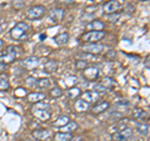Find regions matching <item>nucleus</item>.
I'll return each mask as SVG.
<instances>
[{"label": "nucleus", "mask_w": 150, "mask_h": 141, "mask_svg": "<svg viewBox=\"0 0 150 141\" xmlns=\"http://www.w3.org/2000/svg\"><path fill=\"white\" fill-rule=\"evenodd\" d=\"M69 41V34L68 32H63L55 37V43L58 45H65Z\"/></svg>", "instance_id": "26"}, {"label": "nucleus", "mask_w": 150, "mask_h": 141, "mask_svg": "<svg viewBox=\"0 0 150 141\" xmlns=\"http://www.w3.org/2000/svg\"><path fill=\"white\" fill-rule=\"evenodd\" d=\"M28 29H29V25H28L25 21H20V23H18V24L11 29L10 35H11L13 39H16V40L24 39V37H26Z\"/></svg>", "instance_id": "2"}, {"label": "nucleus", "mask_w": 150, "mask_h": 141, "mask_svg": "<svg viewBox=\"0 0 150 141\" xmlns=\"http://www.w3.org/2000/svg\"><path fill=\"white\" fill-rule=\"evenodd\" d=\"M146 1H148V0H146Z\"/></svg>", "instance_id": "41"}, {"label": "nucleus", "mask_w": 150, "mask_h": 141, "mask_svg": "<svg viewBox=\"0 0 150 141\" xmlns=\"http://www.w3.org/2000/svg\"><path fill=\"white\" fill-rule=\"evenodd\" d=\"M62 1H64V3H65V0H62ZM71 1H73V0H70V3H71Z\"/></svg>", "instance_id": "40"}, {"label": "nucleus", "mask_w": 150, "mask_h": 141, "mask_svg": "<svg viewBox=\"0 0 150 141\" xmlns=\"http://www.w3.org/2000/svg\"><path fill=\"white\" fill-rule=\"evenodd\" d=\"M148 116V112L143 109H135L133 111V117L135 120H144Z\"/></svg>", "instance_id": "23"}, {"label": "nucleus", "mask_w": 150, "mask_h": 141, "mask_svg": "<svg viewBox=\"0 0 150 141\" xmlns=\"http://www.w3.org/2000/svg\"><path fill=\"white\" fill-rule=\"evenodd\" d=\"M99 84L105 89V90H109V89H111L112 86H114L115 81H114V79H111V78H104Z\"/></svg>", "instance_id": "24"}, {"label": "nucleus", "mask_w": 150, "mask_h": 141, "mask_svg": "<svg viewBox=\"0 0 150 141\" xmlns=\"http://www.w3.org/2000/svg\"><path fill=\"white\" fill-rule=\"evenodd\" d=\"M23 91H24V89H21V87L18 89V90L15 91V95H16V96H25L26 92H23Z\"/></svg>", "instance_id": "36"}, {"label": "nucleus", "mask_w": 150, "mask_h": 141, "mask_svg": "<svg viewBox=\"0 0 150 141\" xmlns=\"http://www.w3.org/2000/svg\"><path fill=\"white\" fill-rule=\"evenodd\" d=\"M99 92H95V91H88L84 94V99L83 100H85L88 104H90V102H95L99 100Z\"/></svg>", "instance_id": "15"}, {"label": "nucleus", "mask_w": 150, "mask_h": 141, "mask_svg": "<svg viewBox=\"0 0 150 141\" xmlns=\"http://www.w3.org/2000/svg\"><path fill=\"white\" fill-rule=\"evenodd\" d=\"M133 136V130L129 128H125L120 131H116L112 135V140L114 141H126L128 139H130Z\"/></svg>", "instance_id": "6"}, {"label": "nucleus", "mask_w": 150, "mask_h": 141, "mask_svg": "<svg viewBox=\"0 0 150 141\" xmlns=\"http://www.w3.org/2000/svg\"><path fill=\"white\" fill-rule=\"evenodd\" d=\"M18 56V50L14 45H10L6 48V53L4 54L3 56H0V63H3L4 65L9 64V63H13L15 58Z\"/></svg>", "instance_id": "4"}, {"label": "nucleus", "mask_w": 150, "mask_h": 141, "mask_svg": "<svg viewBox=\"0 0 150 141\" xmlns=\"http://www.w3.org/2000/svg\"><path fill=\"white\" fill-rule=\"evenodd\" d=\"M83 75L88 81H94L99 76V69L95 66H88L83 70Z\"/></svg>", "instance_id": "8"}, {"label": "nucleus", "mask_w": 150, "mask_h": 141, "mask_svg": "<svg viewBox=\"0 0 150 141\" xmlns=\"http://www.w3.org/2000/svg\"><path fill=\"white\" fill-rule=\"evenodd\" d=\"M103 49H104V46L100 45V44H89V45H85L83 48L84 53H89L91 55H96V54H100Z\"/></svg>", "instance_id": "11"}, {"label": "nucleus", "mask_w": 150, "mask_h": 141, "mask_svg": "<svg viewBox=\"0 0 150 141\" xmlns=\"http://www.w3.org/2000/svg\"><path fill=\"white\" fill-rule=\"evenodd\" d=\"M67 95L70 97V99H75V97H79L81 95V91L79 87H75V86H71L69 89V90L67 91Z\"/></svg>", "instance_id": "27"}, {"label": "nucleus", "mask_w": 150, "mask_h": 141, "mask_svg": "<svg viewBox=\"0 0 150 141\" xmlns=\"http://www.w3.org/2000/svg\"><path fill=\"white\" fill-rule=\"evenodd\" d=\"M78 58L80 59V60H84V61H94L96 58H95V55H91V54H89V53H81V54H79L78 55Z\"/></svg>", "instance_id": "29"}, {"label": "nucleus", "mask_w": 150, "mask_h": 141, "mask_svg": "<svg viewBox=\"0 0 150 141\" xmlns=\"http://www.w3.org/2000/svg\"><path fill=\"white\" fill-rule=\"evenodd\" d=\"M78 129V124L75 123V121H69V123L64 126V128H62V131L63 133H69L71 134L73 131H75Z\"/></svg>", "instance_id": "25"}, {"label": "nucleus", "mask_w": 150, "mask_h": 141, "mask_svg": "<svg viewBox=\"0 0 150 141\" xmlns=\"http://www.w3.org/2000/svg\"><path fill=\"white\" fill-rule=\"evenodd\" d=\"M44 99H45V95L41 92H31L28 95V100L31 102H39L41 100H44Z\"/></svg>", "instance_id": "20"}, {"label": "nucleus", "mask_w": 150, "mask_h": 141, "mask_svg": "<svg viewBox=\"0 0 150 141\" xmlns=\"http://www.w3.org/2000/svg\"><path fill=\"white\" fill-rule=\"evenodd\" d=\"M86 29L91 30V31H100L104 29V24H103L100 20H93L91 23H89L86 25Z\"/></svg>", "instance_id": "16"}, {"label": "nucleus", "mask_w": 150, "mask_h": 141, "mask_svg": "<svg viewBox=\"0 0 150 141\" xmlns=\"http://www.w3.org/2000/svg\"><path fill=\"white\" fill-rule=\"evenodd\" d=\"M33 114L35 115L41 121H46L50 119L51 116V111H50V105L45 101H39L35 102L34 107H33Z\"/></svg>", "instance_id": "1"}, {"label": "nucleus", "mask_w": 150, "mask_h": 141, "mask_svg": "<svg viewBox=\"0 0 150 141\" xmlns=\"http://www.w3.org/2000/svg\"><path fill=\"white\" fill-rule=\"evenodd\" d=\"M119 18H120L119 14L112 13V14H108V15H106V20H109V21H111V23H114V21L118 20Z\"/></svg>", "instance_id": "33"}, {"label": "nucleus", "mask_w": 150, "mask_h": 141, "mask_svg": "<svg viewBox=\"0 0 150 141\" xmlns=\"http://www.w3.org/2000/svg\"><path fill=\"white\" fill-rule=\"evenodd\" d=\"M10 84H9V78L6 74H0V90H8Z\"/></svg>", "instance_id": "21"}, {"label": "nucleus", "mask_w": 150, "mask_h": 141, "mask_svg": "<svg viewBox=\"0 0 150 141\" xmlns=\"http://www.w3.org/2000/svg\"><path fill=\"white\" fill-rule=\"evenodd\" d=\"M106 56H108V59H110V60L115 59V56H116V51H115V50H110L109 53L106 54Z\"/></svg>", "instance_id": "35"}, {"label": "nucleus", "mask_w": 150, "mask_h": 141, "mask_svg": "<svg viewBox=\"0 0 150 141\" xmlns=\"http://www.w3.org/2000/svg\"><path fill=\"white\" fill-rule=\"evenodd\" d=\"M3 70H4V64L0 63V71H3Z\"/></svg>", "instance_id": "37"}, {"label": "nucleus", "mask_w": 150, "mask_h": 141, "mask_svg": "<svg viewBox=\"0 0 150 141\" xmlns=\"http://www.w3.org/2000/svg\"><path fill=\"white\" fill-rule=\"evenodd\" d=\"M69 121H70L69 116H67V115H62V116H59L58 119L54 121V124H53V125H54V128L62 129V128H64V126L69 123Z\"/></svg>", "instance_id": "17"}, {"label": "nucleus", "mask_w": 150, "mask_h": 141, "mask_svg": "<svg viewBox=\"0 0 150 141\" xmlns=\"http://www.w3.org/2000/svg\"><path fill=\"white\" fill-rule=\"evenodd\" d=\"M1 45H3V41H1V40H0V46H1Z\"/></svg>", "instance_id": "39"}, {"label": "nucleus", "mask_w": 150, "mask_h": 141, "mask_svg": "<svg viewBox=\"0 0 150 141\" xmlns=\"http://www.w3.org/2000/svg\"><path fill=\"white\" fill-rule=\"evenodd\" d=\"M71 139H73V135L69 133H58L54 136L55 141H70Z\"/></svg>", "instance_id": "22"}, {"label": "nucleus", "mask_w": 150, "mask_h": 141, "mask_svg": "<svg viewBox=\"0 0 150 141\" xmlns=\"http://www.w3.org/2000/svg\"><path fill=\"white\" fill-rule=\"evenodd\" d=\"M88 109H89V104L85 100H83V99H80V100H78L76 102H75V110H76L78 112H84Z\"/></svg>", "instance_id": "19"}, {"label": "nucleus", "mask_w": 150, "mask_h": 141, "mask_svg": "<svg viewBox=\"0 0 150 141\" xmlns=\"http://www.w3.org/2000/svg\"><path fill=\"white\" fill-rule=\"evenodd\" d=\"M124 0H110V1H108L104 6V11L106 14H112L115 11H118L119 9L121 8L123 5Z\"/></svg>", "instance_id": "7"}, {"label": "nucleus", "mask_w": 150, "mask_h": 141, "mask_svg": "<svg viewBox=\"0 0 150 141\" xmlns=\"http://www.w3.org/2000/svg\"><path fill=\"white\" fill-rule=\"evenodd\" d=\"M25 82H26V85L30 86V87H35L36 86V79L35 78H28Z\"/></svg>", "instance_id": "34"}, {"label": "nucleus", "mask_w": 150, "mask_h": 141, "mask_svg": "<svg viewBox=\"0 0 150 141\" xmlns=\"http://www.w3.org/2000/svg\"><path fill=\"white\" fill-rule=\"evenodd\" d=\"M21 65H23V68L33 70V69L38 68V65H39V58H36V56H29V58H26L25 60H23Z\"/></svg>", "instance_id": "10"}, {"label": "nucleus", "mask_w": 150, "mask_h": 141, "mask_svg": "<svg viewBox=\"0 0 150 141\" xmlns=\"http://www.w3.org/2000/svg\"><path fill=\"white\" fill-rule=\"evenodd\" d=\"M45 11H46L45 6H43V5H35V6H31L29 10L26 11L25 16L28 19H31V20H35V19L43 18L45 15Z\"/></svg>", "instance_id": "3"}, {"label": "nucleus", "mask_w": 150, "mask_h": 141, "mask_svg": "<svg viewBox=\"0 0 150 141\" xmlns=\"http://www.w3.org/2000/svg\"><path fill=\"white\" fill-rule=\"evenodd\" d=\"M56 69H58V63H56L55 60H49V61H46L44 64V71L48 74L56 71Z\"/></svg>", "instance_id": "18"}, {"label": "nucleus", "mask_w": 150, "mask_h": 141, "mask_svg": "<svg viewBox=\"0 0 150 141\" xmlns=\"http://www.w3.org/2000/svg\"><path fill=\"white\" fill-rule=\"evenodd\" d=\"M126 121H128L126 119H125V120H120L118 124H116V125H114V126H112V128H111V131H112V133H115V131H120V130L125 129Z\"/></svg>", "instance_id": "30"}, {"label": "nucleus", "mask_w": 150, "mask_h": 141, "mask_svg": "<svg viewBox=\"0 0 150 141\" xmlns=\"http://www.w3.org/2000/svg\"><path fill=\"white\" fill-rule=\"evenodd\" d=\"M135 129L140 135H148L149 134V124L145 123V121H138L135 124Z\"/></svg>", "instance_id": "14"}, {"label": "nucleus", "mask_w": 150, "mask_h": 141, "mask_svg": "<svg viewBox=\"0 0 150 141\" xmlns=\"http://www.w3.org/2000/svg\"><path fill=\"white\" fill-rule=\"evenodd\" d=\"M104 36H105V32L103 31V30H100V31H88L81 37H83V40H85V41H88V43H91L93 44L94 41L101 40Z\"/></svg>", "instance_id": "5"}, {"label": "nucleus", "mask_w": 150, "mask_h": 141, "mask_svg": "<svg viewBox=\"0 0 150 141\" xmlns=\"http://www.w3.org/2000/svg\"><path fill=\"white\" fill-rule=\"evenodd\" d=\"M75 69L78 70H84L85 68H88V63L84 61V60H78V61H75Z\"/></svg>", "instance_id": "32"}, {"label": "nucleus", "mask_w": 150, "mask_h": 141, "mask_svg": "<svg viewBox=\"0 0 150 141\" xmlns=\"http://www.w3.org/2000/svg\"><path fill=\"white\" fill-rule=\"evenodd\" d=\"M33 136H34L35 139H38V140L44 141V140L49 139L50 133H49V130H46V129H38V130L33 131Z\"/></svg>", "instance_id": "12"}, {"label": "nucleus", "mask_w": 150, "mask_h": 141, "mask_svg": "<svg viewBox=\"0 0 150 141\" xmlns=\"http://www.w3.org/2000/svg\"><path fill=\"white\" fill-rule=\"evenodd\" d=\"M50 86V80L49 79H39V80H36V87H39V89H48Z\"/></svg>", "instance_id": "28"}, {"label": "nucleus", "mask_w": 150, "mask_h": 141, "mask_svg": "<svg viewBox=\"0 0 150 141\" xmlns=\"http://www.w3.org/2000/svg\"><path fill=\"white\" fill-rule=\"evenodd\" d=\"M64 15H65V13H64L63 9L56 8V9H53V10L50 11L49 18L53 23H60L64 19Z\"/></svg>", "instance_id": "9"}, {"label": "nucleus", "mask_w": 150, "mask_h": 141, "mask_svg": "<svg viewBox=\"0 0 150 141\" xmlns=\"http://www.w3.org/2000/svg\"><path fill=\"white\" fill-rule=\"evenodd\" d=\"M109 106H110V104L108 101H101V102H99V104L94 105L91 111H93V114L98 115V114H101V112H104L105 110H108L109 109Z\"/></svg>", "instance_id": "13"}, {"label": "nucleus", "mask_w": 150, "mask_h": 141, "mask_svg": "<svg viewBox=\"0 0 150 141\" xmlns=\"http://www.w3.org/2000/svg\"><path fill=\"white\" fill-rule=\"evenodd\" d=\"M3 23H4V19H3L1 16H0V25H1V24H3Z\"/></svg>", "instance_id": "38"}, {"label": "nucleus", "mask_w": 150, "mask_h": 141, "mask_svg": "<svg viewBox=\"0 0 150 141\" xmlns=\"http://www.w3.org/2000/svg\"><path fill=\"white\" fill-rule=\"evenodd\" d=\"M50 95L53 96V97H60V96L63 95V91H62V89H60L59 86H55V87L51 89Z\"/></svg>", "instance_id": "31"}]
</instances>
